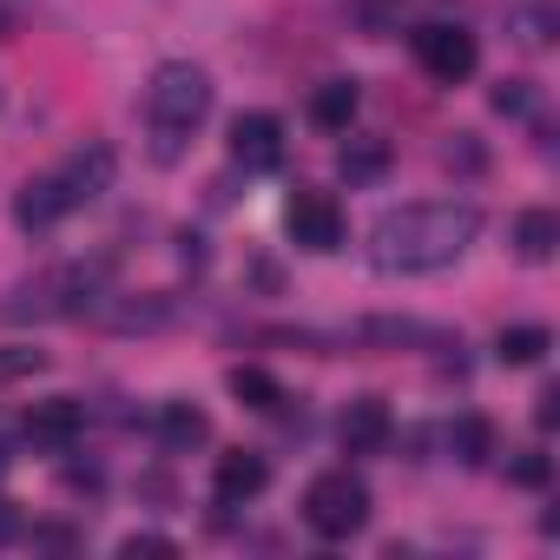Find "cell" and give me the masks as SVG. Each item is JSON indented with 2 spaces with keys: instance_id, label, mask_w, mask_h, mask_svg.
I'll use <instances>...</instances> for the list:
<instances>
[{
  "instance_id": "6da1fadb",
  "label": "cell",
  "mask_w": 560,
  "mask_h": 560,
  "mask_svg": "<svg viewBox=\"0 0 560 560\" xmlns=\"http://www.w3.org/2000/svg\"><path fill=\"white\" fill-rule=\"evenodd\" d=\"M475 237H481V211L468 198H416V205H389L370 224V264L383 277H429L448 270Z\"/></svg>"
},
{
  "instance_id": "7a4b0ae2",
  "label": "cell",
  "mask_w": 560,
  "mask_h": 560,
  "mask_svg": "<svg viewBox=\"0 0 560 560\" xmlns=\"http://www.w3.org/2000/svg\"><path fill=\"white\" fill-rule=\"evenodd\" d=\"M205 113H211V80H205V67H191V60L159 67V73H152V86H145L152 159H159V165H178V152H185V139L198 132V119H205Z\"/></svg>"
},
{
  "instance_id": "3957f363",
  "label": "cell",
  "mask_w": 560,
  "mask_h": 560,
  "mask_svg": "<svg viewBox=\"0 0 560 560\" xmlns=\"http://www.w3.org/2000/svg\"><path fill=\"white\" fill-rule=\"evenodd\" d=\"M304 521L324 534V540H350L363 521H370V488L350 475V468H330L304 488Z\"/></svg>"
},
{
  "instance_id": "277c9868",
  "label": "cell",
  "mask_w": 560,
  "mask_h": 560,
  "mask_svg": "<svg viewBox=\"0 0 560 560\" xmlns=\"http://www.w3.org/2000/svg\"><path fill=\"white\" fill-rule=\"evenodd\" d=\"M475 34L468 27H448V21H435V27H416V67L435 80V86H455V80H468L475 73Z\"/></svg>"
},
{
  "instance_id": "5b68a950",
  "label": "cell",
  "mask_w": 560,
  "mask_h": 560,
  "mask_svg": "<svg viewBox=\"0 0 560 560\" xmlns=\"http://www.w3.org/2000/svg\"><path fill=\"white\" fill-rule=\"evenodd\" d=\"M113 172H119V152L93 139V145H80V152H67V159L54 165V185H60L67 211H80V205H93V198L113 185Z\"/></svg>"
},
{
  "instance_id": "8992f818",
  "label": "cell",
  "mask_w": 560,
  "mask_h": 560,
  "mask_svg": "<svg viewBox=\"0 0 560 560\" xmlns=\"http://www.w3.org/2000/svg\"><path fill=\"white\" fill-rule=\"evenodd\" d=\"M284 224H291V237H298L304 250H317V257L343 250V211H337V198H324V191H298L291 211H284Z\"/></svg>"
},
{
  "instance_id": "52a82bcc",
  "label": "cell",
  "mask_w": 560,
  "mask_h": 560,
  "mask_svg": "<svg viewBox=\"0 0 560 560\" xmlns=\"http://www.w3.org/2000/svg\"><path fill=\"white\" fill-rule=\"evenodd\" d=\"M231 159L244 172H277L284 165V126H277L270 113H237L231 119Z\"/></svg>"
},
{
  "instance_id": "ba28073f",
  "label": "cell",
  "mask_w": 560,
  "mask_h": 560,
  "mask_svg": "<svg viewBox=\"0 0 560 560\" xmlns=\"http://www.w3.org/2000/svg\"><path fill=\"white\" fill-rule=\"evenodd\" d=\"M264 481H270V462H264V455H250V448H231V455H218V468H211V494H218L224 508H237V501L264 494Z\"/></svg>"
},
{
  "instance_id": "9c48e42d",
  "label": "cell",
  "mask_w": 560,
  "mask_h": 560,
  "mask_svg": "<svg viewBox=\"0 0 560 560\" xmlns=\"http://www.w3.org/2000/svg\"><path fill=\"white\" fill-rule=\"evenodd\" d=\"M80 429H86V409H80L73 396L34 402V416H27V442H40V448H73Z\"/></svg>"
},
{
  "instance_id": "30bf717a",
  "label": "cell",
  "mask_w": 560,
  "mask_h": 560,
  "mask_svg": "<svg viewBox=\"0 0 560 560\" xmlns=\"http://www.w3.org/2000/svg\"><path fill=\"white\" fill-rule=\"evenodd\" d=\"M337 435H343L350 455H376V448L389 442V402H383V396H357V402L343 409Z\"/></svg>"
},
{
  "instance_id": "8fae6325",
  "label": "cell",
  "mask_w": 560,
  "mask_h": 560,
  "mask_svg": "<svg viewBox=\"0 0 560 560\" xmlns=\"http://www.w3.org/2000/svg\"><path fill=\"white\" fill-rule=\"evenodd\" d=\"M60 218H67V198H60L54 172H47V178H27L21 198H14V224H21V231H54Z\"/></svg>"
},
{
  "instance_id": "7c38bea8",
  "label": "cell",
  "mask_w": 560,
  "mask_h": 560,
  "mask_svg": "<svg viewBox=\"0 0 560 560\" xmlns=\"http://www.w3.org/2000/svg\"><path fill=\"white\" fill-rule=\"evenodd\" d=\"M357 80H324L317 93H311V126H324V132H343L350 119H357Z\"/></svg>"
},
{
  "instance_id": "4fadbf2b",
  "label": "cell",
  "mask_w": 560,
  "mask_h": 560,
  "mask_svg": "<svg viewBox=\"0 0 560 560\" xmlns=\"http://www.w3.org/2000/svg\"><path fill=\"white\" fill-rule=\"evenodd\" d=\"M553 244H560V218H553L547 205H534V211H521V218H514V250H521L527 264H547V257H553Z\"/></svg>"
},
{
  "instance_id": "5bb4252c",
  "label": "cell",
  "mask_w": 560,
  "mask_h": 560,
  "mask_svg": "<svg viewBox=\"0 0 560 560\" xmlns=\"http://www.w3.org/2000/svg\"><path fill=\"white\" fill-rule=\"evenodd\" d=\"M211 435V422H205V409H191V402H165L159 409V442L172 448V455H185V448H198Z\"/></svg>"
},
{
  "instance_id": "9a60e30c",
  "label": "cell",
  "mask_w": 560,
  "mask_h": 560,
  "mask_svg": "<svg viewBox=\"0 0 560 560\" xmlns=\"http://www.w3.org/2000/svg\"><path fill=\"white\" fill-rule=\"evenodd\" d=\"M547 350H553L547 324H514V330H501V337H494V357H501L508 370H527V363H540Z\"/></svg>"
},
{
  "instance_id": "2e32d148",
  "label": "cell",
  "mask_w": 560,
  "mask_h": 560,
  "mask_svg": "<svg viewBox=\"0 0 560 560\" xmlns=\"http://www.w3.org/2000/svg\"><path fill=\"white\" fill-rule=\"evenodd\" d=\"M231 396H237L244 409H264V416L284 409V389H277V376L257 370V363H237V370H231Z\"/></svg>"
},
{
  "instance_id": "e0dca14e",
  "label": "cell",
  "mask_w": 560,
  "mask_h": 560,
  "mask_svg": "<svg viewBox=\"0 0 560 560\" xmlns=\"http://www.w3.org/2000/svg\"><path fill=\"white\" fill-rule=\"evenodd\" d=\"M448 448H455V462H462V468H481V462H488V448H494V422H488V416H455Z\"/></svg>"
},
{
  "instance_id": "ac0fdd59",
  "label": "cell",
  "mask_w": 560,
  "mask_h": 560,
  "mask_svg": "<svg viewBox=\"0 0 560 560\" xmlns=\"http://www.w3.org/2000/svg\"><path fill=\"white\" fill-rule=\"evenodd\" d=\"M389 172V145H343V178L350 185H370Z\"/></svg>"
},
{
  "instance_id": "d6986e66",
  "label": "cell",
  "mask_w": 560,
  "mask_h": 560,
  "mask_svg": "<svg viewBox=\"0 0 560 560\" xmlns=\"http://www.w3.org/2000/svg\"><path fill=\"white\" fill-rule=\"evenodd\" d=\"M34 370H47V350H27V343L0 350V389H8V383H27Z\"/></svg>"
},
{
  "instance_id": "ffe728a7",
  "label": "cell",
  "mask_w": 560,
  "mask_h": 560,
  "mask_svg": "<svg viewBox=\"0 0 560 560\" xmlns=\"http://www.w3.org/2000/svg\"><path fill=\"white\" fill-rule=\"evenodd\" d=\"M547 475H553V462H547L540 448H527V455L508 462V481H514V488H547Z\"/></svg>"
},
{
  "instance_id": "44dd1931",
  "label": "cell",
  "mask_w": 560,
  "mask_h": 560,
  "mask_svg": "<svg viewBox=\"0 0 560 560\" xmlns=\"http://www.w3.org/2000/svg\"><path fill=\"white\" fill-rule=\"evenodd\" d=\"M534 106V93H527V80H501L494 86V113H508V119H521Z\"/></svg>"
},
{
  "instance_id": "7402d4cb",
  "label": "cell",
  "mask_w": 560,
  "mask_h": 560,
  "mask_svg": "<svg viewBox=\"0 0 560 560\" xmlns=\"http://www.w3.org/2000/svg\"><path fill=\"white\" fill-rule=\"evenodd\" d=\"M119 553H126V560H139V553H152V560H172L178 547H172L165 534H132V540H119Z\"/></svg>"
},
{
  "instance_id": "603a6c76",
  "label": "cell",
  "mask_w": 560,
  "mask_h": 560,
  "mask_svg": "<svg viewBox=\"0 0 560 560\" xmlns=\"http://www.w3.org/2000/svg\"><path fill=\"white\" fill-rule=\"evenodd\" d=\"M534 422H540V429H553V422H560V396H553V389H540V409H534Z\"/></svg>"
},
{
  "instance_id": "cb8c5ba5",
  "label": "cell",
  "mask_w": 560,
  "mask_h": 560,
  "mask_svg": "<svg viewBox=\"0 0 560 560\" xmlns=\"http://www.w3.org/2000/svg\"><path fill=\"white\" fill-rule=\"evenodd\" d=\"M14 34V14H8V0H0V40H8Z\"/></svg>"
},
{
  "instance_id": "d4e9b609",
  "label": "cell",
  "mask_w": 560,
  "mask_h": 560,
  "mask_svg": "<svg viewBox=\"0 0 560 560\" xmlns=\"http://www.w3.org/2000/svg\"><path fill=\"white\" fill-rule=\"evenodd\" d=\"M14 534V514H8V501H0V540H8Z\"/></svg>"
},
{
  "instance_id": "484cf974",
  "label": "cell",
  "mask_w": 560,
  "mask_h": 560,
  "mask_svg": "<svg viewBox=\"0 0 560 560\" xmlns=\"http://www.w3.org/2000/svg\"><path fill=\"white\" fill-rule=\"evenodd\" d=\"M0 468H8V442H0Z\"/></svg>"
}]
</instances>
